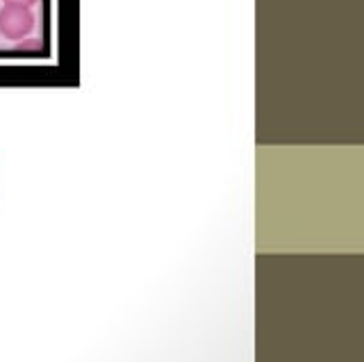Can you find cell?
I'll return each instance as SVG.
<instances>
[{"label": "cell", "mask_w": 364, "mask_h": 362, "mask_svg": "<svg viewBox=\"0 0 364 362\" xmlns=\"http://www.w3.org/2000/svg\"><path fill=\"white\" fill-rule=\"evenodd\" d=\"M34 30V14L30 7L23 5H9L5 3L0 7V35L9 41L26 39Z\"/></svg>", "instance_id": "cell-1"}, {"label": "cell", "mask_w": 364, "mask_h": 362, "mask_svg": "<svg viewBox=\"0 0 364 362\" xmlns=\"http://www.w3.org/2000/svg\"><path fill=\"white\" fill-rule=\"evenodd\" d=\"M16 48L18 50H39L41 48V41H37V39H21L18 43H16Z\"/></svg>", "instance_id": "cell-2"}, {"label": "cell", "mask_w": 364, "mask_h": 362, "mask_svg": "<svg viewBox=\"0 0 364 362\" xmlns=\"http://www.w3.org/2000/svg\"><path fill=\"white\" fill-rule=\"evenodd\" d=\"M3 3H9V5H23V7H32V5H37V0H3Z\"/></svg>", "instance_id": "cell-3"}]
</instances>
